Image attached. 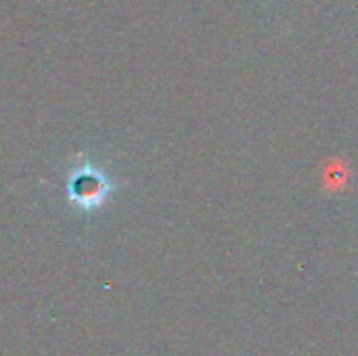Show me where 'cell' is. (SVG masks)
<instances>
[{"label":"cell","mask_w":358,"mask_h":356,"mask_svg":"<svg viewBox=\"0 0 358 356\" xmlns=\"http://www.w3.org/2000/svg\"><path fill=\"white\" fill-rule=\"evenodd\" d=\"M113 191H115V187H113L111 178L101 168L88 164V162H84L80 168H76L67 180V199L76 210H80L84 214L101 210L109 201Z\"/></svg>","instance_id":"6da1fadb"}]
</instances>
